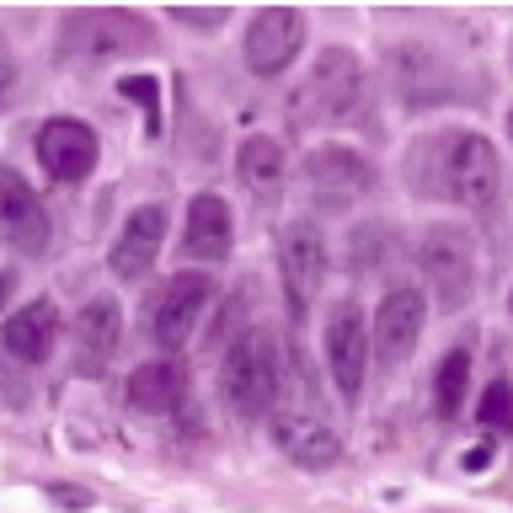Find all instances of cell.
I'll return each mask as SVG.
<instances>
[{
	"label": "cell",
	"mask_w": 513,
	"mask_h": 513,
	"mask_svg": "<svg viewBox=\"0 0 513 513\" xmlns=\"http://www.w3.org/2000/svg\"><path fill=\"white\" fill-rule=\"evenodd\" d=\"M182 246H188V257H198V262H225L230 257V246H236V225H230V204L220 193H198L193 198Z\"/></svg>",
	"instance_id": "16"
},
{
	"label": "cell",
	"mask_w": 513,
	"mask_h": 513,
	"mask_svg": "<svg viewBox=\"0 0 513 513\" xmlns=\"http://www.w3.org/2000/svg\"><path fill=\"white\" fill-rule=\"evenodd\" d=\"M359 97H364L359 59H353L348 49H326L316 59V75H310L305 91L294 97V118H321V123L348 118L353 107H359Z\"/></svg>",
	"instance_id": "4"
},
{
	"label": "cell",
	"mask_w": 513,
	"mask_h": 513,
	"mask_svg": "<svg viewBox=\"0 0 513 513\" xmlns=\"http://www.w3.org/2000/svg\"><path fill=\"white\" fill-rule=\"evenodd\" d=\"M220 385H225V401L236 407V417H252V423H257V417H268L273 401H278V385H284L273 337L268 332H241L225 348Z\"/></svg>",
	"instance_id": "2"
},
{
	"label": "cell",
	"mask_w": 513,
	"mask_h": 513,
	"mask_svg": "<svg viewBox=\"0 0 513 513\" xmlns=\"http://www.w3.org/2000/svg\"><path fill=\"white\" fill-rule=\"evenodd\" d=\"M417 262H423V273H428V284L444 310H460L471 300L476 262H471V236L460 225H433L423 236V246H417Z\"/></svg>",
	"instance_id": "5"
},
{
	"label": "cell",
	"mask_w": 513,
	"mask_h": 513,
	"mask_svg": "<svg viewBox=\"0 0 513 513\" xmlns=\"http://www.w3.org/2000/svg\"><path fill=\"white\" fill-rule=\"evenodd\" d=\"M123 342V316H118V300H107V294H97V300H86V310L75 316V353H81V369L86 375H97V369H107V359L118 353Z\"/></svg>",
	"instance_id": "15"
},
{
	"label": "cell",
	"mask_w": 513,
	"mask_h": 513,
	"mask_svg": "<svg viewBox=\"0 0 513 513\" xmlns=\"http://www.w3.org/2000/svg\"><path fill=\"white\" fill-rule=\"evenodd\" d=\"M433 193H449L465 209H492L497 188H503V166H497V150L481 134H444L428 145Z\"/></svg>",
	"instance_id": "1"
},
{
	"label": "cell",
	"mask_w": 513,
	"mask_h": 513,
	"mask_svg": "<svg viewBox=\"0 0 513 513\" xmlns=\"http://www.w3.org/2000/svg\"><path fill=\"white\" fill-rule=\"evenodd\" d=\"M284 252H278V268H284V294H289V310L305 316L310 300L321 289V268H326V241L316 225H289L284 230Z\"/></svg>",
	"instance_id": "11"
},
{
	"label": "cell",
	"mask_w": 513,
	"mask_h": 513,
	"mask_svg": "<svg viewBox=\"0 0 513 513\" xmlns=\"http://www.w3.org/2000/svg\"><path fill=\"white\" fill-rule=\"evenodd\" d=\"M230 6H171V22H188V27H204V33H214V27H225Z\"/></svg>",
	"instance_id": "24"
},
{
	"label": "cell",
	"mask_w": 513,
	"mask_h": 513,
	"mask_svg": "<svg viewBox=\"0 0 513 513\" xmlns=\"http://www.w3.org/2000/svg\"><path fill=\"white\" fill-rule=\"evenodd\" d=\"M508 129H513V107H508Z\"/></svg>",
	"instance_id": "29"
},
{
	"label": "cell",
	"mask_w": 513,
	"mask_h": 513,
	"mask_svg": "<svg viewBox=\"0 0 513 513\" xmlns=\"http://www.w3.org/2000/svg\"><path fill=\"white\" fill-rule=\"evenodd\" d=\"M54 337H59V310L49 300H33L22 305L17 316L6 321V332H0V342H6V353H17L22 364H43L54 353Z\"/></svg>",
	"instance_id": "18"
},
{
	"label": "cell",
	"mask_w": 513,
	"mask_h": 513,
	"mask_svg": "<svg viewBox=\"0 0 513 513\" xmlns=\"http://www.w3.org/2000/svg\"><path fill=\"white\" fill-rule=\"evenodd\" d=\"M150 43H155L150 22L123 6H75L65 11V27H59L65 59H118V54L150 49Z\"/></svg>",
	"instance_id": "3"
},
{
	"label": "cell",
	"mask_w": 513,
	"mask_h": 513,
	"mask_svg": "<svg viewBox=\"0 0 513 513\" xmlns=\"http://www.w3.org/2000/svg\"><path fill=\"white\" fill-rule=\"evenodd\" d=\"M97 155H102L97 129L81 118H49L38 129V161L54 182H86L91 166H97Z\"/></svg>",
	"instance_id": "8"
},
{
	"label": "cell",
	"mask_w": 513,
	"mask_h": 513,
	"mask_svg": "<svg viewBox=\"0 0 513 513\" xmlns=\"http://www.w3.org/2000/svg\"><path fill=\"white\" fill-rule=\"evenodd\" d=\"M305 188L321 209H348L369 193V161L348 145H321L305 161Z\"/></svg>",
	"instance_id": "7"
},
{
	"label": "cell",
	"mask_w": 513,
	"mask_h": 513,
	"mask_svg": "<svg viewBox=\"0 0 513 513\" xmlns=\"http://www.w3.org/2000/svg\"><path fill=\"white\" fill-rule=\"evenodd\" d=\"M476 423H487L492 433H513V385L508 380H492L476 401Z\"/></svg>",
	"instance_id": "22"
},
{
	"label": "cell",
	"mask_w": 513,
	"mask_h": 513,
	"mask_svg": "<svg viewBox=\"0 0 513 513\" xmlns=\"http://www.w3.org/2000/svg\"><path fill=\"white\" fill-rule=\"evenodd\" d=\"M508 305H513V300H508Z\"/></svg>",
	"instance_id": "30"
},
{
	"label": "cell",
	"mask_w": 513,
	"mask_h": 513,
	"mask_svg": "<svg viewBox=\"0 0 513 513\" xmlns=\"http://www.w3.org/2000/svg\"><path fill=\"white\" fill-rule=\"evenodd\" d=\"M300 38H305V22L294 6H262L252 27H246V65L257 75H278L294 65L300 54Z\"/></svg>",
	"instance_id": "10"
},
{
	"label": "cell",
	"mask_w": 513,
	"mask_h": 513,
	"mask_svg": "<svg viewBox=\"0 0 513 513\" xmlns=\"http://www.w3.org/2000/svg\"><path fill=\"white\" fill-rule=\"evenodd\" d=\"M0 236H11L22 252H43L49 246V214H43L38 193L11 166H0Z\"/></svg>",
	"instance_id": "13"
},
{
	"label": "cell",
	"mask_w": 513,
	"mask_h": 513,
	"mask_svg": "<svg viewBox=\"0 0 513 513\" xmlns=\"http://www.w3.org/2000/svg\"><path fill=\"white\" fill-rule=\"evenodd\" d=\"M236 171H241L246 188H273V182L284 177V150H278V139L252 134L241 145V155H236Z\"/></svg>",
	"instance_id": "20"
},
{
	"label": "cell",
	"mask_w": 513,
	"mask_h": 513,
	"mask_svg": "<svg viewBox=\"0 0 513 513\" xmlns=\"http://www.w3.org/2000/svg\"><path fill=\"white\" fill-rule=\"evenodd\" d=\"M118 91L145 107V129L161 134V81H155V75H129V81H118Z\"/></svg>",
	"instance_id": "23"
},
{
	"label": "cell",
	"mask_w": 513,
	"mask_h": 513,
	"mask_svg": "<svg viewBox=\"0 0 513 513\" xmlns=\"http://www.w3.org/2000/svg\"><path fill=\"white\" fill-rule=\"evenodd\" d=\"M465 471H487V465H492V444H476V449H465Z\"/></svg>",
	"instance_id": "27"
},
{
	"label": "cell",
	"mask_w": 513,
	"mask_h": 513,
	"mask_svg": "<svg viewBox=\"0 0 513 513\" xmlns=\"http://www.w3.org/2000/svg\"><path fill=\"white\" fill-rule=\"evenodd\" d=\"M49 503H59V508H91V492H81V487H49Z\"/></svg>",
	"instance_id": "25"
},
{
	"label": "cell",
	"mask_w": 513,
	"mask_h": 513,
	"mask_svg": "<svg viewBox=\"0 0 513 513\" xmlns=\"http://www.w3.org/2000/svg\"><path fill=\"white\" fill-rule=\"evenodd\" d=\"M161 236H166V209L161 204H145L134 209L129 220H123L118 241H113V273L118 278H145L155 268V257H161Z\"/></svg>",
	"instance_id": "14"
},
{
	"label": "cell",
	"mask_w": 513,
	"mask_h": 513,
	"mask_svg": "<svg viewBox=\"0 0 513 513\" xmlns=\"http://www.w3.org/2000/svg\"><path fill=\"white\" fill-rule=\"evenodd\" d=\"M465 385H471V348H455L439 364V375H433V407H439V417H455L460 412Z\"/></svg>",
	"instance_id": "21"
},
{
	"label": "cell",
	"mask_w": 513,
	"mask_h": 513,
	"mask_svg": "<svg viewBox=\"0 0 513 513\" xmlns=\"http://www.w3.org/2000/svg\"><path fill=\"white\" fill-rule=\"evenodd\" d=\"M214 305V278H204V273H177L166 284V294L155 300V310H150V337L161 342L166 353H177L182 342H188L193 332H198V316Z\"/></svg>",
	"instance_id": "6"
},
{
	"label": "cell",
	"mask_w": 513,
	"mask_h": 513,
	"mask_svg": "<svg viewBox=\"0 0 513 513\" xmlns=\"http://www.w3.org/2000/svg\"><path fill=\"white\" fill-rule=\"evenodd\" d=\"M188 401V369L177 359H155V364H139L129 375V407L139 412H177Z\"/></svg>",
	"instance_id": "17"
},
{
	"label": "cell",
	"mask_w": 513,
	"mask_h": 513,
	"mask_svg": "<svg viewBox=\"0 0 513 513\" xmlns=\"http://www.w3.org/2000/svg\"><path fill=\"white\" fill-rule=\"evenodd\" d=\"M364 364H369V326L359 305H337L326 321V369L337 380V396L353 401L364 391Z\"/></svg>",
	"instance_id": "9"
},
{
	"label": "cell",
	"mask_w": 513,
	"mask_h": 513,
	"mask_svg": "<svg viewBox=\"0 0 513 513\" xmlns=\"http://www.w3.org/2000/svg\"><path fill=\"white\" fill-rule=\"evenodd\" d=\"M278 449L305 471H326V465H337L342 439L316 417H289V423H278Z\"/></svg>",
	"instance_id": "19"
},
{
	"label": "cell",
	"mask_w": 513,
	"mask_h": 513,
	"mask_svg": "<svg viewBox=\"0 0 513 513\" xmlns=\"http://www.w3.org/2000/svg\"><path fill=\"white\" fill-rule=\"evenodd\" d=\"M6 300H11V273L0 268V305H6Z\"/></svg>",
	"instance_id": "28"
},
{
	"label": "cell",
	"mask_w": 513,
	"mask_h": 513,
	"mask_svg": "<svg viewBox=\"0 0 513 513\" xmlns=\"http://www.w3.org/2000/svg\"><path fill=\"white\" fill-rule=\"evenodd\" d=\"M423 321H428V300L423 289H391L380 300V316H375V348L385 364H401L407 353L417 348L423 337Z\"/></svg>",
	"instance_id": "12"
},
{
	"label": "cell",
	"mask_w": 513,
	"mask_h": 513,
	"mask_svg": "<svg viewBox=\"0 0 513 513\" xmlns=\"http://www.w3.org/2000/svg\"><path fill=\"white\" fill-rule=\"evenodd\" d=\"M11 86H17V65H11V54L0 49V107L11 102Z\"/></svg>",
	"instance_id": "26"
}]
</instances>
